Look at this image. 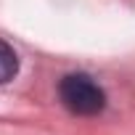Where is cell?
I'll list each match as a JSON object with an SVG mask.
<instances>
[{
	"label": "cell",
	"mask_w": 135,
	"mask_h": 135,
	"mask_svg": "<svg viewBox=\"0 0 135 135\" xmlns=\"http://www.w3.org/2000/svg\"><path fill=\"white\" fill-rule=\"evenodd\" d=\"M58 95L66 109L80 117H93L106 106V93L88 74H66L58 85Z\"/></svg>",
	"instance_id": "1"
},
{
	"label": "cell",
	"mask_w": 135,
	"mask_h": 135,
	"mask_svg": "<svg viewBox=\"0 0 135 135\" xmlns=\"http://www.w3.org/2000/svg\"><path fill=\"white\" fill-rule=\"evenodd\" d=\"M19 72V58L13 53V48L0 40V85H6L8 80H13V74Z\"/></svg>",
	"instance_id": "2"
}]
</instances>
